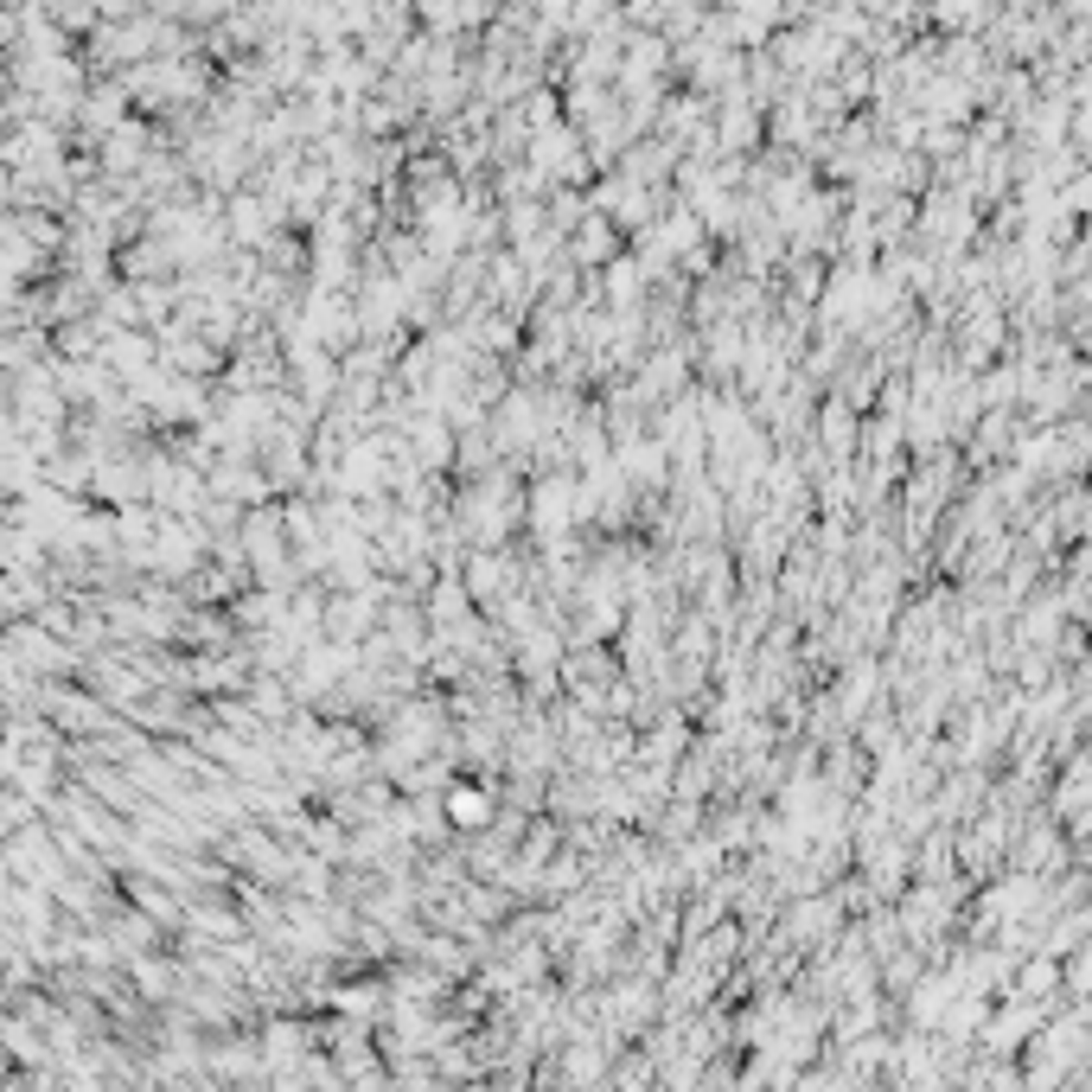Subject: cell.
Masks as SVG:
<instances>
[{
    "instance_id": "6da1fadb",
    "label": "cell",
    "mask_w": 1092,
    "mask_h": 1092,
    "mask_svg": "<svg viewBox=\"0 0 1092 1092\" xmlns=\"http://www.w3.org/2000/svg\"><path fill=\"white\" fill-rule=\"evenodd\" d=\"M486 818H492V793H486V786H454V793H447V824L486 831Z\"/></svg>"
},
{
    "instance_id": "7a4b0ae2",
    "label": "cell",
    "mask_w": 1092,
    "mask_h": 1092,
    "mask_svg": "<svg viewBox=\"0 0 1092 1092\" xmlns=\"http://www.w3.org/2000/svg\"><path fill=\"white\" fill-rule=\"evenodd\" d=\"M364 619H371V607H364V601H339V607L327 614V633H332V639H358Z\"/></svg>"
},
{
    "instance_id": "3957f363",
    "label": "cell",
    "mask_w": 1092,
    "mask_h": 1092,
    "mask_svg": "<svg viewBox=\"0 0 1092 1092\" xmlns=\"http://www.w3.org/2000/svg\"><path fill=\"white\" fill-rule=\"evenodd\" d=\"M300 1048H307V1028H294V1022H275V1028H269V1055L275 1060L300 1055Z\"/></svg>"
},
{
    "instance_id": "277c9868",
    "label": "cell",
    "mask_w": 1092,
    "mask_h": 1092,
    "mask_svg": "<svg viewBox=\"0 0 1092 1092\" xmlns=\"http://www.w3.org/2000/svg\"><path fill=\"white\" fill-rule=\"evenodd\" d=\"M332 1003H339V1010H345V1016H377V997H371V990H364V983H352V990H339V997H332Z\"/></svg>"
},
{
    "instance_id": "5b68a950",
    "label": "cell",
    "mask_w": 1092,
    "mask_h": 1092,
    "mask_svg": "<svg viewBox=\"0 0 1092 1092\" xmlns=\"http://www.w3.org/2000/svg\"><path fill=\"white\" fill-rule=\"evenodd\" d=\"M218 492H230V499H262V473H218Z\"/></svg>"
},
{
    "instance_id": "8992f818",
    "label": "cell",
    "mask_w": 1092,
    "mask_h": 1092,
    "mask_svg": "<svg viewBox=\"0 0 1092 1092\" xmlns=\"http://www.w3.org/2000/svg\"><path fill=\"white\" fill-rule=\"evenodd\" d=\"M607 294H614V300H633V294H639V275H633V269H607Z\"/></svg>"
}]
</instances>
